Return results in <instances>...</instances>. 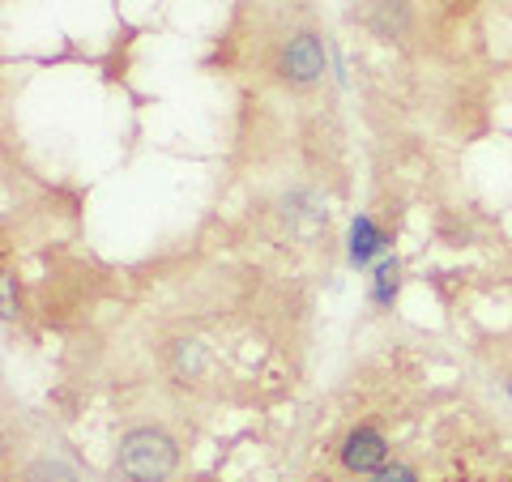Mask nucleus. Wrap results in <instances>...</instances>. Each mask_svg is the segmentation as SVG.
I'll return each mask as SVG.
<instances>
[{"label":"nucleus","instance_id":"nucleus-1","mask_svg":"<svg viewBox=\"0 0 512 482\" xmlns=\"http://www.w3.org/2000/svg\"><path fill=\"white\" fill-rule=\"evenodd\" d=\"M180 444L163 427H128L116 444V470L124 482H171Z\"/></svg>","mask_w":512,"mask_h":482},{"label":"nucleus","instance_id":"nucleus-2","mask_svg":"<svg viewBox=\"0 0 512 482\" xmlns=\"http://www.w3.org/2000/svg\"><path fill=\"white\" fill-rule=\"evenodd\" d=\"M278 77L291 90H308L325 77V43L316 30H295L278 52Z\"/></svg>","mask_w":512,"mask_h":482},{"label":"nucleus","instance_id":"nucleus-3","mask_svg":"<svg viewBox=\"0 0 512 482\" xmlns=\"http://www.w3.org/2000/svg\"><path fill=\"white\" fill-rule=\"evenodd\" d=\"M338 461H342L346 474L372 478L376 470L389 465V436H384L376 423H355L338 444Z\"/></svg>","mask_w":512,"mask_h":482},{"label":"nucleus","instance_id":"nucleus-4","mask_svg":"<svg viewBox=\"0 0 512 482\" xmlns=\"http://www.w3.org/2000/svg\"><path fill=\"white\" fill-rule=\"evenodd\" d=\"M363 26L372 30L380 43H402L414 30V5L410 0H367L363 5Z\"/></svg>","mask_w":512,"mask_h":482},{"label":"nucleus","instance_id":"nucleus-5","mask_svg":"<svg viewBox=\"0 0 512 482\" xmlns=\"http://www.w3.org/2000/svg\"><path fill=\"white\" fill-rule=\"evenodd\" d=\"M384 252H389V235L376 227L372 214H355L350 222V235H346V256L355 269H372L376 261H384Z\"/></svg>","mask_w":512,"mask_h":482},{"label":"nucleus","instance_id":"nucleus-6","mask_svg":"<svg viewBox=\"0 0 512 482\" xmlns=\"http://www.w3.org/2000/svg\"><path fill=\"white\" fill-rule=\"evenodd\" d=\"M167 363H171V376L188 384V380H201L205 367H210V355H205V346L197 337H175L171 350H167Z\"/></svg>","mask_w":512,"mask_h":482},{"label":"nucleus","instance_id":"nucleus-7","mask_svg":"<svg viewBox=\"0 0 512 482\" xmlns=\"http://www.w3.org/2000/svg\"><path fill=\"white\" fill-rule=\"evenodd\" d=\"M397 286H402V261L397 256H384L372 265V303L376 308H393Z\"/></svg>","mask_w":512,"mask_h":482},{"label":"nucleus","instance_id":"nucleus-8","mask_svg":"<svg viewBox=\"0 0 512 482\" xmlns=\"http://www.w3.org/2000/svg\"><path fill=\"white\" fill-rule=\"evenodd\" d=\"M22 482H77V474H73L64 461H56V457H43V461H30V465H26Z\"/></svg>","mask_w":512,"mask_h":482},{"label":"nucleus","instance_id":"nucleus-9","mask_svg":"<svg viewBox=\"0 0 512 482\" xmlns=\"http://www.w3.org/2000/svg\"><path fill=\"white\" fill-rule=\"evenodd\" d=\"M367 482H423V478H419V470H414L410 461H389L384 470H376Z\"/></svg>","mask_w":512,"mask_h":482},{"label":"nucleus","instance_id":"nucleus-10","mask_svg":"<svg viewBox=\"0 0 512 482\" xmlns=\"http://www.w3.org/2000/svg\"><path fill=\"white\" fill-rule=\"evenodd\" d=\"M18 316V308H13V278H5V320Z\"/></svg>","mask_w":512,"mask_h":482},{"label":"nucleus","instance_id":"nucleus-11","mask_svg":"<svg viewBox=\"0 0 512 482\" xmlns=\"http://www.w3.org/2000/svg\"><path fill=\"white\" fill-rule=\"evenodd\" d=\"M508 397H512V380H508Z\"/></svg>","mask_w":512,"mask_h":482}]
</instances>
